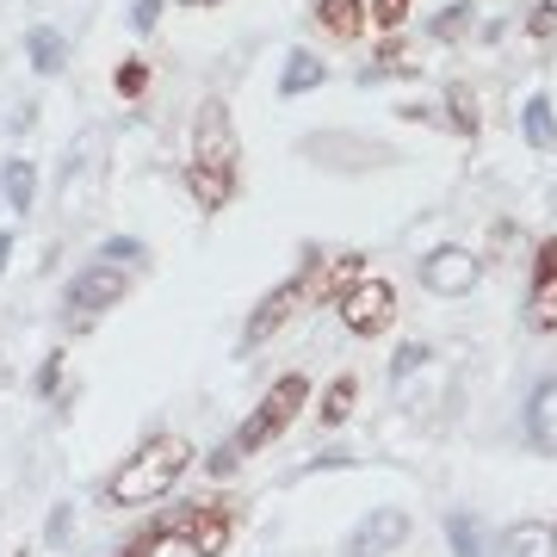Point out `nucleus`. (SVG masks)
Instances as JSON below:
<instances>
[{"label": "nucleus", "instance_id": "c85d7f7f", "mask_svg": "<svg viewBox=\"0 0 557 557\" xmlns=\"http://www.w3.org/2000/svg\"><path fill=\"white\" fill-rule=\"evenodd\" d=\"M57 384H62V359L50 354V359H44V366H38V397H50Z\"/></svg>", "mask_w": 557, "mask_h": 557}, {"label": "nucleus", "instance_id": "5701e85b", "mask_svg": "<svg viewBox=\"0 0 557 557\" xmlns=\"http://www.w3.org/2000/svg\"><path fill=\"white\" fill-rule=\"evenodd\" d=\"M527 32H533L539 44H552V38H557V7H552V0H539V7H527Z\"/></svg>", "mask_w": 557, "mask_h": 557}, {"label": "nucleus", "instance_id": "7ed1b4c3", "mask_svg": "<svg viewBox=\"0 0 557 557\" xmlns=\"http://www.w3.org/2000/svg\"><path fill=\"white\" fill-rule=\"evenodd\" d=\"M304 403H310V384H304V372H285V379H278L273 391L260 397L255 416L236 428V440H230V446H236V453H260V446H273V440L285 434L292 421H298Z\"/></svg>", "mask_w": 557, "mask_h": 557}, {"label": "nucleus", "instance_id": "f03ea898", "mask_svg": "<svg viewBox=\"0 0 557 557\" xmlns=\"http://www.w3.org/2000/svg\"><path fill=\"white\" fill-rule=\"evenodd\" d=\"M186 465H193V440L186 434L143 440L137 453L119 465V478L106 483V502H112V508H149V502H161L180 478H186Z\"/></svg>", "mask_w": 557, "mask_h": 557}, {"label": "nucleus", "instance_id": "a211bd4d", "mask_svg": "<svg viewBox=\"0 0 557 557\" xmlns=\"http://www.w3.org/2000/svg\"><path fill=\"white\" fill-rule=\"evenodd\" d=\"M471 13H478V7H465V0L440 7L434 20H428V38H434V44H458L465 32H471Z\"/></svg>", "mask_w": 557, "mask_h": 557}, {"label": "nucleus", "instance_id": "f3484780", "mask_svg": "<svg viewBox=\"0 0 557 557\" xmlns=\"http://www.w3.org/2000/svg\"><path fill=\"white\" fill-rule=\"evenodd\" d=\"M25 57H32L38 75H57L62 62H69V44H62L50 25H32V32H25Z\"/></svg>", "mask_w": 557, "mask_h": 557}, {"label": "nucleus", "instance_id": "2f4dec72", "mask_svg": "<svg viewBox=\"0 0 557 557\" xmlns=\"http://www.w3.org/2000/svg\"><path fill=\"white\" fill-rule=\"evenodd\" d=\"M186 7H223V0H186Z\"/></svg>", "mask_w": 557, "mask_h": 557}, {"label": "nucleus", "instance_id": "bb28decb", "mask_svg": "<svg viewBox=\"0 0 557 557\" xmlns=\"http://www.w3.org/2000/svg\"><path fill=\"white\" fill-rule=\"evenodd\" d=\"M161 0H131V32H156Z\"/></svg>", "mask_w": 557, "mask_h": 557}, {"label": "nucleus", "instance_id": "393cba45", "mask_svg": "<svg viewBox=\"0 0 557 557\" xmlns=\"http://www.w3.org/2000/svg\"><path fill=\"white\" fill-rule=\"evenodd\" d=\"M100 260H112V267H137V260H149V255H143V242H106V248H100Z\"/></svg>", "mask_w": 557, "mask_h": 557}, {"label": "nucleus", "instance_id": "f8f14e48", "mask_svg": "<svg viewBox=\"0 0 557 557\" xmlns=\"http://www.w3.org/2000/svg\"><path fill=\"white\" fill-rule=\"evenodd\" d=\"M322 81H329V62L310 57V50H292L285 69H278V94H285V100H298V94H317Z\"/></svg>", "mask_w": 557, "mask_h": 557}, {"label": "nucleus", "instance_id": "39448f33", "mask_svg": "<svg viewBox=\"0 0 557 557\" xmlns=\"http://www.w3.org/2000/svg\"><path fill=\"white\" fill-rule=\"evenodd\" d=\"M168 533L186 539L193 557H223L230 533H236V502H186V508L168 515Z\"/></svg>", "mask_w": 557, "mask_h": 557}, {"label": "nucleus", "instance_id": "7c9ffc66", "mask_svg": "<svg viewBox=\"0 0 557 557\" xmlns=\"http://www.w3.org/2000/svg\"><path fill=\"white\" fill-rule=\"evenodd\" d=\"M7 260H13V230H0V273H7Z\"/></svg>", "mask_w": 557, "mask_h": 557}, {"label": "nucleus", "instance_id": "2eb2a0df", "mask_svg": "<svg viewBox=\"0 0 557 557\" xmlns=\"http://www.w3.org/2000/svg\"><path fill=\"white\" fill-rule=\"evenodd\" d=\"M502 557H557V533L539 527V520H520L502 533Z\"/></svg>", "mask_w": 557, "mask_h": 557}, {"label": "nucleus", "instance_id": "dca6fc26", "mask_svg": "<svg viewBox=\"0 0 557 557\" xmlns=\"http://www.w3.org/2000/svg\"><path fill=\"white\" fill-rule=\"evenodd\" d=\"M0 186H7V211H32V199H38V161L13 156L0 168Z\"/></svg>", "mask_w": 557, "mask_h": 557}, {"label": "nucleus", "instance_id": "f257e3e1", "mask_svg": "<svg viewBox=\"0 0 557 557\" xmlns=\"http://www.w3.org/2000/svg\"><path fill=\"white\" fill-rule=\"evenodd\" d=\"M236 161L242 143L236 124H230V106L205 100L199 119H193V161H186V193L199 199V211H223L236 199Z\"/></svg>", "mask_w": 557, "mask_h": 557}, {"label": "nucleus", "instance_id": "6ab92c4d", "mask_svg": "<svg viewBox=\"0 0 557 557\" xmlns=\"http://www.w3.org/2000/svg\"><path fill=\"white\" fill-rule=\"evenodd\" d=\"M354 397H359L354 372H341V379L329 384V391H322V409H317V416L329 421V428H341V421H347V409H354Z\"/></svg>", "mask_w": 557, "mask_h": 557}, {"label": "nucleus", "instance_id": "9b49d317", "mask_svg": "<svg viewBox=\"0 0 557 557\" xmlns=\"http://www.w3.org/2000/svg\"><path fill=\"white\" fill-rule=\"evenodd\" d=\"M527 446L539 458H557V379L533 384V397H527Z\"/></svg>", "mask_w": 557, "mask_h": 557}, {"label": "nucleus", "instance_id": "aec40b11", "mask_svg": "<svg viewBox=\"0 0 557 557\" xmlns=\"http://www.w3.org/2000/svg\"><path fill=\"white\" fill-rule=\"evenodd\" d=\"M168 539H174V533H168V515H161V520H149V527H137V533L124 539V545H119L112 557H156L161 545H168Z\"/></svg>", "mask_w": 557, "mask_h": 557}, {"label": "nucleus", "instance_id": "6e6552de", "mask_svg": "<svg viewBox=\"0 0 557 557\" xmlns=\"http://www.w3.org/2000/svg\"><path fill=\"white\" fill-rule=\"evenodd\" d=\"M304 304H310V285H304V278H285L278 292H267V298H260L255 317H248V329H242V347H260V341H273L278 329H285V322L304 310Z\"/></svg>", "mask_w": 557, "mask_h": 557}, {"label": "nucleus", "instance_id": "20e7f679", "mask_svg": "<svg viewBox=\"0 0 557 557\" xmlns=\"http://www.w3.org/2000/svg\"><path fill=\"white\" fill-rule=\"evenodd\" d=\"M124 292H131V273L112 267V260H94L87 273L69 278V292H62V317H69V329H87V322L106 317Z\"/></svg>", "mask_w": 557, "mask_h": 557}, {"label": "nucleus", "instance_id": "412c9836", "mask_svg": "<svg viewBox=\"0 0 557 557\" xmlns=\"http://www.w3.org/2000/svg\"><path fill=\"white\" fill-rule=\"evenodd\" d=\"M446 539H453L458 557H490V545H483V527L471 515H453L446 520Z\"/></svg>", "mask_w": 557, "mask_h": 557}, {"label": "nucleus", "instance_id": "c756f323", "mask_svg": "<svg viewBox=\"0 0 557 557\" xmlns=\"http://www.w3.org/2000/svg\"><path fill=\"white\" fill-rule=\"evenodd\" d=\"M236 446H218V453H211V478H230V471H236Z\"/></svg>", "mask_w": 557, "mask_h": 557}, {"label": "nucleus", "instance_id": "b1692460", "mask_svg": "<svg viewBox=\"0 0 557 557\" xmlns=\"http://www.w3.org/2000/svg\"><path fill=\"white\" fill-rule=\"evenodd\" d=\"M409 7H416V0H372V7H366V13H372V20L384 25V32H397V25L409 20Z\"/></svg>", "mask_w": 557, "mask_h": 557}, {"label": "nucleus", "instance_id": "4468645a", "mask_svg": "<svg viewBox=\"0 0 557 557\" xmlns=\"http://www.w3.org/2000/svg\"><path fill=\"white\" fill-rule=\"evenodd\" d=\"M520 137L533 143L539 156H552L557 149V112H552V94H533L527 112H520Z\"/></svg>", "mask_w": 557, "mask_h": 557}, {"label": "nucleus", "instance_id": "0eeeda50", "mask_svg": "<svg viewBox=\"0 0 557 557\" xmlns=\"http://www.w3.org/2000/svg\"><path fill=\"white\" fill-rule=\"evenodd\" d=\"M478 278H483V260L471 248H434L421 260V285L434 298H465V292H478Z\"/></svg>", "mask_w": 557, "mask_h": 557}, {"label": "nucleus", "instance_id": "4be33fe9", "mask_svg": "<svg viewBox=\"0 0 557 557\" xmlns=\"http://www.w3.org/2000/svg\"><path fill=\"white\" fill-rule=\"evenodd\" d=\"M446 106H453V124L458 131H465V137H478V94H471V87H446Z\"/></svg>", "mask_w": 557, "mask_h": 557}, {"label": "nucleus", "instance_id": "423d86ee", "mask_svg": "<svg viewBox=\"0 0 557 557\" xmlns=\"http://www.w3.org/2000/svg\"><path fill=\"white\" fill-rule=\"evenodd\" d=\"M335 310H341V322H347V335L372 341V335H384V329L397 322V292H391L384 278H354Z\"/></svg>", "mask_w": 557, "mask_h": 557}, {"label": "nucleus", "instance_id": "9d476101", "mask_svg": "<svg viewBox=\"0 0 557 557\" xmlns=\"http://www.w3.org/2000/svg\"><path fill=\"white\" fill-rule=\"evenodd\" d=\"M527 322H533L539 335H552V329H557V242L539 248L533 292H527Z\"/></svg>", "mask_w": 557, "mask_h": 557}, {"label": "nucleus", "instance_id": "cd10ccee", "mask_svg": "<svg viewBox=\"0 0 557 557\" xmlns=\"http://www.w3.org/2000/svg\"><path fill=\"white\" fill-rule=\"evenodd\" d=\"M416 366H428V347H421V341H416V347H403V354L391 359V372H397V379H409Z\"/></svg>", "mask_w": 557, "mask_h": 557}, {"label": "nucleus", "instance_id": "a878e982", "mask_svg": "<svg viewBox=\"0 0 557 557\" xmlns=\"http://www.w3.org/2000/svg\"><path fill=\"white\" fill-rule=\"evenodd\" d=\"M143 87H149V62H124V69H119V94H124V100H137Z\"/></svg>", "mask_w": 557, "mask_h": 557}, {"label": "nucleus", "instance_id": "1a4fd4ad", "mask_svg": "<svg viewBox=\"0 0 557 557\" xmlns=\"http://www.w3.org/2000/svg\"><path fill=\"white\" fill-rule=\"evenodd\" d=\"M403 539H409V515H403V508H372V515L347 533V557H391Z\"/></svg>", "mask_w": 557, "mask_h": 557}, {"label": "nucleus", "instance_id": "ddd939ff", "mask_svg": "<svg viewBox=\"0 0 557 557\" xmlns=\"http://www.w3.org/2000/svg\"><path fill=\"white\" fill-rule=\"evenodd\" d=\"M366 0H317V25L329 32V38H341V44H354L359 32H366Z\"/></svg>", "mask_w": 557, "mask_h": 557}]
</instances>
